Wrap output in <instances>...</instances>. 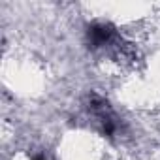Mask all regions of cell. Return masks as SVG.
I'll list each match as a JSON object with an SVG mask.
<instances>
[{"label":"cell","instance_id":"cell-1","mask_svg":"<svg viewBox=\"0 0 160 160\" xmlns=\"http://www.w3.org/2000/svg\"><path fill=\"white\" fill-rule=\"evenodd\" d=\"M111 36H113V30L108 25H92L89 28V42L92 47L106 45V42H109Z\"/></svg>","mask_w":160,"mask_h":160},{"label":"cell","instance_id":"cell-2","mask_svg":"<svg viewBox=\"0 0 160 160\" xmlns=\"http://www.w3.org/2000/svg\"><path fill=\"white\" fill-rule=\"evenodd\" d=\"M32 160H45V158H42V156H34Z\"/></svg>","mask_w":160,"mask_h":160}]
</instances>
